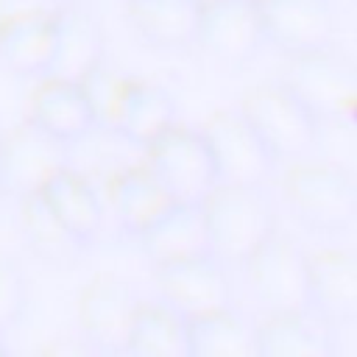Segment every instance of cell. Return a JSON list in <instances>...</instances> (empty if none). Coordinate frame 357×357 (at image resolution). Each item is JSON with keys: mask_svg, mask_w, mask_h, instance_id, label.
<instances>
[{"mask_svg": "<svg viewBox=\"0 0 357 357\" xmlns=\"http://www.w3.org/2000/svg\"><path fill=\"white\" fill-rule=\"evenodd\" d=\"M209 251L223 265H243L276 229V209L262 184H218L204 201Z\"/></svg>", "mask_w": 357, "mask_h": 357, "instance_id": "6da1fadb", "label": "cell"}, {"mask_svg": "<svg viewBox=\"0 0 357 357\" xmlns=\"http://www.w3.org/2000/svg\"><path fill=\"white\" fill-rule=\"evenodd\" d=\"M284 198L293 215L321 234H340L357 220V184L340 165L296 162L284 176Z\"/></svg>", "mask_w": 357, "mask_h": 357, "instance_id": "7a4b0ae2", "label": "cell"}, {"mask_svg": "<svg viewBox=\"0 0 357 357\" xmlns=\"http://www.w3.org/2000/svg\"><path fill=\"white\" fill-rule=\"evenodd\" d=\"M240 112L248 117V123L257 128L276 159L301 162L318 145L321 120L282 81L251 86L243 98Z\"/></svg>", "mask_w": 357, "mask_h": 357, "instance_id": "3957f363", "label": "cell"}, {"mask_svg": "<svg viewBox=\"0 0 357 357\" xmlns=\"http://www.w3.org/2000/svg\"><path fill=\"white\" fill-rule=\"evenodd\" d=\"M282 84L290 86L318 120L351 123L357 106V67L332 45L290 56Z\"/></svg>", "mask_w": 357, "mask_h": 357, "instance_id": "277c9868", "label": "cell"}, {"mask_svg": "<svg viewBox=\"0 0 357 357\" xmlns=\"http://www.w3.org/2000/svg\"><path fill=\"white\" fill-rule=\"evenodd\" d=\"M243 265L248 287L265 312L310 310V257L296 240L273 231Z\"/></svg>", "mask_w": 357, "mask_h": 357, "instance_id": "5b68a950", "label": "cell"}, {"mask_svg": "<svg viewBox=\"0 0 357 357\" xmlns=\"http://www.w3.org/2000/svg\"><path fill=\"white\" fill-rule=\"evenodd\" d=\"M148 167L178 204H201L218 187L215 159L201 131L170 126L145 145Z\"/></svg>", "mask_w": 357, "mask_h": 357, "instance_id": "8992f818", "label": "cell"}, {"mask_svg": "<svg viewBox=\"0 0 357 357\" xmlns=\"http://www.w3.org/2000/svg\"><path fill=\"white\" fill-rule=\"evenodd\" d=\"M209 153L215 159L218 184H268L276 167V156L237 109L215 112L201 128Z\"/></svg>", "mask_w": 357, "mask_h": 357, "instance_id": "52a82bcc", "label": "cell"}, {"mask_svg": "<svg viewBox=\"0 0 357 357\" xmlns=\"http://www.w3.org/2000/svg\"><path fill=\"white\" fill-rule=\"evenodd\" d=\"M137 290L114 273H98L78 296V324L84 343L103 354H126L139 310Z\"/></svg>", "mask_w": 357, "mask_h": 357, "instance_id": "ba28073f", "label": "cell"}, {"mask_svg": "<svg viewBox=\"0 0 357 357\" xmlns=\"http://www.w3.org/2000/svg\"><path fill=\"white\" fill-rule=\"evenodd\" d=\"M70 145L42 131L33 120L0 134V184L6 195H36L59 170L70 167Z\"/></svg>", "mask_w": 357, "mask_h": 357, "instance_id": "9c48e42d", "label": "cell"}, {"mask_svg": "<svg viewBox=\"0 0 357 357\" xmlns=\"http://www.w3.org/2000/svg\"><path fill=\"white\" fill-rule=\"evenodd\" d=\"M156 287L162 301L178 315H184L187 321H195L201 315H209L234 304L231 279L223 262L212 254L159 265Z\"/></svg>", "mask_w": 357, "mask_h": 357, "instance_id": "30bf717a", "label": "cell"}, {"mask_svg": "<svg viewBox=\"0 0 357 357\" xmlns=\"http://www.w3.org/2000/svg\"><path fill=\"white\" fill-rule=\"evenodd\" d=\"M195 45H201L218 64H248L265 45L257 0H218L204 6Z\"/></svg>", "mask_w": 357, "mask_h": 357, "instance_id": "8fae6325", "label": "cell"}, {"mask_svg": "<svg viewBox=\"0 0 357 357\" xmlns=\"http://www.w3.org/2000/svg\"><path fill=\"white\" fill-rule=\"evenodd\" d=\"M265 45L287 56L329 47L337 20L329 0H257Z\"/></svg>", "mask_w": 357, "mask_h": 357, "instance_id": "7c38bea8", "label": "cell"}, {"mask_svg": "<svg viewBox=\"0 0 357 357\" xmlns=\"http://www.w3.org/2000/svg\"><path fill=\"white\" fill-rule=\"evenodd\" d=\"M310 310L329 324L351 326L357 321V257L340 248L310 257Z\"/></svg>", "mask_w": 357, "mask_h": 357, "instance_id": "4fadbf2b", "label": "cell"}, {"mask_svg": "<svg viewBox=\"0 0 357 357\" xmlns=\"http://www.w3.org/2000/svg\"><path fill=\"white\" fill-rule=\"evenodd\" d=\"M98 64H103V28L98 17L81 6H59L56 47H53L47 75L81 81Z\"/></svg>", "mask_w": 357, "mask_h": 357, "instance_id": "5bb4252c", "label": "cell"}, {"mask_svg": "<svg viewBox=\"0 0 357 357\" xmlns=\"http://www.w3.org/2000/svg\"><path fill=\"white\" fill-rule=\"evenodd\" d=\"M137 240L142 243V254L153 268L212 254L201 204H176L145 231H139Z\"/></svg>", "mask_w": 357, "mask_h": 357, "instance_id": "9a60e30c", "label": "cell"}, {"mask_svg": "<svg viewBox=\"0 0 357 357\" xmlns=\"http://www.w3.org/2000/svg\"><path fill=\"white\" fill-rule=\"evenodd\" d=\"M257 357H332V326L312 310L268 312L257 326Z\"/></svg>", "mask_w": 357, "mask_h": 357, "instance_id": "2e32d148", "label": "cell"}, {"mask_svg": "<svg viewBox=\"0 0 357 357\" xmlns=\"http://www.w3.org/2000/svg\"><path fill=\"white\" fill-rule=\"evenodd\" d=\"M42 131L53 134L56 139L73 145L95 128L92 109L78 81L67 78H45L36 92L31 95V117Z\"/></svg>", "mask_w": 357, "mask_h": 357, "instance_id": "e0dca14e", "label": "cell"}, {"mask_svg": "<svg viewBox=\"0 0 357 357\" xmlns=\"http://www.w3.org/2000/svg\"><path fill=\"white\" fill-rule=\"evenodd\" d=\"M109 201L117 223L134 237L178 204L148 165L117 173L109 184Z\"/></svg>", "mask_w": 357, "mask_h": 357, "instance_id": "ac0fdd59", "label": "cell"}, {"mask_svg": "<svg viewBox=\"0 0 357 357\" xmlns=\"http://www.w3.org/2000/svg\"><path fill=\"white\" fill-rule=\"evenodd\" d=\"M56 47V11L0 20V59L17 75H47Z\"/></svg>", "mask_w": 357, "mask_h": 357, "instance_id": "d6986e66", "label": "cell"}, {"mask_svg": "<svg viewBox=\"0 0 357 357\" xmlns=\"http://www.w3.org/2000/svg\"><path fill=\"white\" fill-rule=\"evenodd\" d=\"M36 195L47 204V209L59 218V223L84 248L95 240V234L100 229V220H103V206L98 201V192L92 190V184L81 173L64 167Z\"/></svg>", "mask_w": 357, "mask_h": 357, "instance_id": "ffe728a7", "label": "cell"}, {"mask_svg": "<svg viewBox=\"0 0 357 357\" xmlns=\"http://www.w3.org/2000/svg\"><path fill=\"white\" fill-rule=\"evenodd\" d=\"M128 20L148 45L173 50L195 45L201 6L195 0H128Z\"/></svg>", "mask_w": 357, "mask_h": 357, "instance_id": "44dd1931", "label": "cell"}, {"mask_svg": "<svg viewBox=\"0 0 357 357\" xmlns=\"http://www.w3.org/2000/svg\"><path fill=\"white\" fill-rule=\"evenodd\" d=\"M173 123H176L173 95L159 84L128 78V86L123 92V100H120L117 120H114L112 131H117L126 139L145 148L151 139H156Z\"/></svg>", "mask_w": 357, "mask_h": 357, "instance_id": "7402d4cb", "label": "cell"}, {"mask_svg": "<svg viewBox=\"0 0 357 357\" xmlns=\"http://www.w3.org/2000/svg\"><path fill=\"white\" fill-rule=\"evenodd\" d=\"M134 357H192L190 321L165 301H142L134 318L128 351Z\"/></svg>", "mask_w": 357, "mask_h": 357, "instance_id": "603a6c76", "label": "cell"}, {"mask_svg": "<svg viewBox=\"0 0 357 357\" xmlns=\"http://www.w3.org/2000/svg\"><path fill=\"white\" fill-rule=\"evenodd\" d=\"M257 326L243 318L234 304L190 321L192 357H257Z\"/></svg>", "mask_w": 357, "mask_h": 357, "instance_id": "cb8c5ba5", "label": "cell"}, {"mask_svg": "<svg viewBox=\"0 0 357 357\" xmlns=\"http://www.w3.org/2000/svg\"><path fill=\"white\" fill-rule=\"evenodd\" d=\"M20 220L28 248L53 268H70L78 262L84 245L59 223V218L47 209V204L39 195L20 198Z\"/></svg>", "mask_w": 357, "mask_h": 357, "instance_id": "d4e9b609", "label": "cell"}, {"mask_svg": "<svg viewBox=\"0 0 357 357\" xmlns=\"http://www.w3.org/2000/svg\"><path fill=\"white\" fill-rule=\"evenodd\" d=\"M81 89L86 95V103L92 109V120L100 128H114L117 109L123 100V92L128 86V78L109 70L106 64H98L92 73H86L81 81Z\"/></svg>", "mask_w": 357, "mask_h": 357, "instance_id": "484cf974", "label": "cell"}, {"mask_svg": "<svg viewBox=\"0 0 357 357\" xmlns=\"http://www.w3.org/2000/svg\"><path fill=\"white\" fill-rule=\"evenodd\" d=\"M28 301V282L17 259L8 254H0V332L14 326L20 315L25 312Z\"/></svg>", "mask_w": 357, "mask_h": 357, "instance_id": "4316f807", "label": "cell"}, {"mask_svg": "<svg viewBox=\"0 0 357 357\" xmlns=\"http://www.w3.org/2000/svg\"><path fill=\"white\" fill-rule=\"evenodd\" d=\"M61 3L59 0H0V20L25 17V14H50Z\"/></svg>", "mask_w": 357, "mask_h": 357, "instance_id": "83f0119b", "label": "cell"}, {"mask_svg": "<svg viewBox=\"0 0 357 357\" xmlns=\"http://www.w3.org/2000/svg\"><path fill=\"white\" fill-rule=\"evenodd\" d=\"M89 346H78V343H64V340H56L53 346H47L45 351L47 354H84Z\"/></svg>", "mask_w": 357, "mask_h": 357, "instance_id": "f1b7e54d", "label": "cell"}, {"mask_svg": "<svg viewBox=\"0 0 357 357\" xmlns=\"http://www.w3.org/2000/svg\"><path fill=\"white\" fill-rule=\"evenodd\" d=\"M195 3H198V6L204 8V6H212V3H218V0H195Z\"/></svg>", "mask_w": 357, "mask_h": 357, "instance_id": "f546056e", "label": "cell"}, {"mask_svg": "<svg viewBox=\"0 0 357 357\" xmlns=\"http://www.w3.org/2000/svg\"><path fill=\"white\" fill-rule=\"evenodd\" d=\"M3 198H6V190H3V184H0V204H3Z\"/></svg>", "mask_w": 357, "mask_h": 357, "instance_id": "4dcf8cb0", "label": "cell"}, {"mask_svg": "<svg viewBox=\"0 0 357 357\" xmlns=\"http://www.w3.org/2000/svg\"><path fill=\"white\" fill-rule=\"evenodd\" d=\"M3 354H6V346H3V340H0V357H3Z\"/></svg>", "mask_w": 357, "mask_h": 357, "instance_id": "1f68e13d", "label": "cell"}]
</instances>
